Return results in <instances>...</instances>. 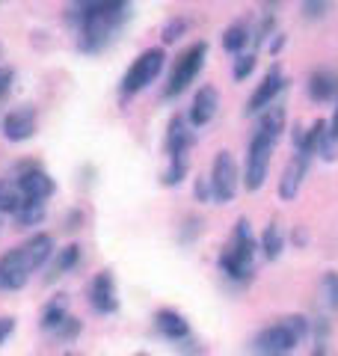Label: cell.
Returning <instances> with one entry per match:
<instances>
[{"instance_id":"1","label":"cell","mask_w":338,"mask_h":356,"mask_svg":"<svg viewBox=\"0 0 338 356\" xmlns=\"http://www.w3.org/2000/svg\"><path fill=\"white\" fill-rule=\"evenodd\" d=\"M285 107H267L261 116H258V125L250 137V146H246V158H243V187L250 193L261 191L264 181H267V172H270V158H273V149L285 131Z\"/></svg>"},{"instance_id":"2","label":"cell","mask_w":338,"mask_h":356,"mask_svg":"<svg viewBox=\"0 0 338 356\" xmlns=\"http://www.w3.org/2000/svg\"><path fill=\"white\" fill-rule=\"evenodd\" d=\"M54 252V238L45 235V232L27 238L21 247L3 252L0 255V291H21L33 273L48 267Z\"/></svg>"},{"instance_id":"3","label":"cell","mask_w":338,"mask_h":356,"mask_svg":"<svg viewBox=\"0 0 338 356\" xmlns=\"http://www.w3.org/2000/svg\"><path fill=\"white\" fill-rule=\"evenodd\" d=\"M131 15V0H107L104 6L92 13L77 27V51L81 54H101L116 39V33L125 27Z\"/></svg>"},{"instance_id":"4","label":"cell","mask_w":338,"mask_h":356,"mask_svg":"<svg viewBox=\"0 0 338 356\" xmlns=\"http://www.w3.org/2000/svg\"><path fill=\"white\" fill-rule=\"evenodd\" d=\"M255 255H258V238L250 226V220H238L232 232V241L225 243V250L220 252V273L234 285H246L255 276Z\"/></svg>"},{"instance_id":"5","label":"cell","mask_w":338,"mask_h":356,"mask_svg":"<svg viewBox=\"0 0 338 356\" xmlns=\"http://www.w3.org/2000/svg\"><path fill=\"white\" fill-rule=\"evenodd\" d=\"M309 339H312V321L306 315H285L276 324L258 330L250 350L255 356H288Z\"/></svg>"},{"instance_id":"6","label":"cell","mask_w":338,"mask_h":356,"mask_svg":"<svg viewBox=\"0 0 338 356\" xmlns=\"http://www.w3.org/2000/svg\"><path fill=\"white\" fill-rule=\"evenodd\" d=\"M196 143V134H193V125L182 116L175 113L169 119L166 125V137H163V149H166V166H163V175L161 181L166 187H178L187 178V170H190V149Z\"/></svg>"},{"instance_id":"7","label":"cell","mask_w":338,"mask_h":356,"mask_svg":"<svg viewBox=\"0 0 338 356\" xmlns=\"http://www.w3.org/2000/svg\"><path fill=\"white\" fill-rule=\"evenodd\" d=\"M163 65H166V51L163 48H145L140 57L128 65V72L122 74V83H119L122 102H128V98L145 92V89L161 77Z\"/></svg>"},{"instance_id":"8","label":"cell","mask_w":338,"mask_h":356,"mask_svg":"<svg viewBox=\"0 0 338 356\" xmlns=\"http://www.w3.org/2000/svg\"><path fill=\"white\" fill-rule=\"evenodd\" d=\"M208 60V42H193L190 48L182 51V57L175 60L172 72L166 77V86H163V98H178L184 95L190 86L196 83V77L202 72V65Z\"/></svg>"},{"instance_id":"9","label":"cell","mask_w":338,"mask_h":356,"mask_svg":"<svg viewBox=\"0 0 338 356\" xmlns=\"http://www.w3.org/2000/svg\"><path fill=\"white\" fill-rule=\"evenodd\" d=\"M211 191H214V202H232L234 196H238V187L243 181L241 175V166L234 161L232 152H217V158H214V166H211Z\"/></svg>"},{"instance_id":"10","label":"cell","mask_w":338,"mask_h":356,"mask_svg":"<svg viewBox=\"0 0 338 356\" xmlns=\"http://www.w3.org/2000/svg\"><path fill=\"white\" fill-rule=\"evenodd\" d=\"M15 181L21 187V193H24V202H48V199L56 193V184L51 172L39 166L36 161H24L18 163V170L13 172Z\"/></svg>"},{"instance_id":"11","label":"cell","mask_w":338,"mask_h":356,"mask_svg":"<svg viewBox=\"0 0 338 356\" xmlns=\"http://www.w3.org/2000/svg\"><path fill=\"white\" fill-rule=\"evenodd\" d=\"M285 89H288V77H285V72H282V65H270L267 74L255 83L250 102H246V113H250V116L252 113L261 116L267 107H273L279 102V95L285 92Z\"/></svg>"},{"instance_id":"12","label":"cell","mask_w":338,"mask_h":356,"mask_svg":"<svg viewBox=\"0 0 338 356\" xmlns=\"http://www.w3.org/2000/svg\"><path fill=\"white\" fill-rule=\"evenodd\" d=\"M89 306H92L98 315H113L119 309V288H116V276L110 270H98L86 288Z\"/></svg>"},{"instance_id":"13","label":"cell","mask_w":338,"mask_h":356,"mask_svg":"<svg viewBox=\"0 0 338 356\" xmlns=\"http://www.w3.org/2000/svg\"><path fill=\"white\" fill-rule=\"evenodd\" d=\"M312 152H303V149H294V158L288 161V166L282 170V178H279V196L291 202V199L300 196V187L306 181L309 175V166H312Z\"/></svg>"},{"instance_id":"14","label":"cell","mask_w":338,"mask_h":356,"mask_svg":"<svg viewBox=\"0 0 338 356\" xmlns=\"http://www.w3.org/2000/svg\"><path fill=\"white\" fill-rule=\"evenodd\" d=\"M36 125H39V116H36V107L33 104L13 107L3 116V137L9 143H27V140H33V134H36Z\"/></svg>"},{"instance_id":"15","label":"cell","mask_w":338,"mask_h":356,"mask_svg":"<svg viewBox=\"0 0 338 356\" xmlns=\"http://www.w3.org/2000/svg\"><path fill=\"white\" fill-rule=\"evenodd\" d=\"M217 110H220V92H217V86H199L196 89V95H193V102H190V110H187V122L193 128H205L214 122V116H217Z\"/></svg>"},{"instance_id":"16","label":"cell","mask_w":338,"mask_h":356,"mask_svg":"<svg viewBox=\"0 0 338 356\" xmlns=\"http://www.w3.org/2000/svg\"><path fill=\"white\" fill-rule=\"evenodd\" d=\"M154 330H157V336H163L166 341H172V344L184 341L187 336H193L187 318L182 315V312H175V309H157L154 312Z\"/></svg>"},{"instance_id":"17","label":"cell","mask_w":338,"mask_h":356,"mask_svg":"<svg viewBox=\"0 0 338 356\" xmlns=\"http://www.w3.org/2000/svg\"><path fill=\"white\" fill-rule=\"evenodd\" d=\"M306 92L314 104H332L338 102V74L330 69H314L306 81Z\"/></svg>"},{"instance_id":"18","label":"cell","mask_w":338,"mask_h":356,"mask_svg":"<svg viewBox=\"0 0 338 356\" xmlns=\"http://www.w3.org/2000/svg\"><path fill=\"white\" fill-rule=\"evenodd\" d=\"M77 264H81V247H77V243H69V247L54 252V259L48 261V276H45V280L56 282L60 276H69Z\"/></svg>"},{"instance_id":"19","label":"cell","mask_w":338,"mask_h":356,"mask_svg":"<svg viewBox=\"0 0 338 356\" xmlns=\"http://www.w3.org/2000/svg\"><path fill=\"white\" fill-rule=\"evenodd\" d=\"M24 193H21V187L15 181V175H3L0 178V214H18L21 208H24Z\"/></svg>"},{"instance_id":"20","label":"cell","mask_w":338,"mask_h":356,"mask_svg":"<svg viewBox=\"0 0 338 356\" xmlns=\"http://www.w3.org/2000/svg\"><path fill=\"white\" fill-rule=\"evenodd\" d=\"M107 0H65V9H63V21L69 27H81L83 21L92 15V13H98L101 6H104Z\"/></svg>"},{"instance_id":"21","label":"cell","mask_w":338,"mask_h":356,"mask_svg":"<svg viewBox=\"0 0 338 356\" xmlns=\"http://www.w3.org/2000/svg\"><path fill=\"white\" fill-rule=\"evenodd\" d=\"M252 42V27L246 24V21H234V24H229L223 30V48L229 54H243V48Z\"/></svg>"},{"instance_id":"22","label":"cell","mask_w":338,"mask_h":356,"mask_svg":"<svg viewBox=\"0 0 338 356\" xmlns=\"http://www.w3.org/2000/svg\"><path fill=\"white\" fill-rule=\"evenodd\" d=\"M65 318H69V297H65V294H56V297H51L48 303H45L39 324H42V330L54 332Z\"/></svg>"},{"instance_id":"23","label":"cell","mask_w":338,"mask_h":356,"mask_svg":"<svg viewBox=\"0 0 338 356\" xmlns=\"http://www.w3.org/2000/svg\"><path fill=\"white\" fill-rule=\"evenodd\" d=\"M258 250L264 252V259L276 261L282 252H285V232H282L279 222H270V226L261 232V238H258Z\"/></svg>"},{"instance_id":"24","label":"cell","mask_w":338,"mask_h":356,"mask_svg":"<svg viewBox=\"0 0 338 356\" xmlns=\"http://www.w3.org/2000/svg\"><path fill=\"white\" fill-rule=\"evenodd\" d=\"M48 202H27L24 208L15 214V222L21 229H33V226H39V222L45 220V214H48V208H45Z\"/></svg>"},{"instance_id":"25","label":"cell","mask_w":338,"mask_h":356,"mask_svg":"<svg viewBox=\"0 0 338 356\" xmlns=\"http://www.w3.org/2000/svg\"><path fill=\"white\" fill-rule=\"evenodd\" d=\"M321 303L330 312H338V270L323 273V280H321Z\"/></svg>"},{"instance_id":"26","label":"cell","mask_w":338,"mask_h":356,"mask_svg":"<svg viewBox=\"0 0 338 356\" xmlns=\"http://www.w3.org/2000/svg\"><path fill=\"white\" fill-rule=\"evenodd\" d=\"M187 30H190V21L182 18V15L172 18V21H166V27H163V33H161V36H163V44H175Z\"/></svg>"},{"instance_id":"27","label":"cell","mask_w":338,"mask_h":356,"mask_svg":"<svg viewBox=\"0 0 338 356\" xmlns=\"http://www.w3.org/2000/svg\"><path fill=\"white\" fill-rule=\"evenodd\" d=\"M81 330H83V327H81V321H77L74 315H69V318H65V321H63V324H60V327H56V330H54V336H56V341L69 344V341H74L77 336H81Z\"/></svg>"},{"instance_id":"28","label":"cell","mask_w":338,"mask_h":356,"mask_svg":"<svg viewBox=\"0 0 338 356\" xmlns=\"http://www.w3.org/2000/svg\"><path fill=\"white\" fill-rule=\"evenodd\" d=\"M252 72H255V54H250V51L238 54V57H234V69H232L234 81H246Z\"/></svg>"},{"instance_id":"29","label":"cell","mask_w":338,"mask_h":356,"mask_svg":"<svg viewBox=\"0 0 338 356\" xmlns=\"http://www.w3.org/2000/svg\"><path fill=\"white\" fill-rule=\"evenodd\" d=\"M332 0H303V13H306V18H323L326 13H330Z\"/></svg>"},{"instance_id":"30","label":"cell","mask_w":338,"mask_h":356,"mask_svg":"<svg viewBox=\"0 0 338 356\" xmlns=\"http://www.w3.org/2000/svg\"><path fill=\"white\" fill-rule=\"evenodd\" d=\"M199 232H202V220L199 217H187L182 232H178V238H182V243H193Z\"/></svg>"},{"instance_id":"31","label":"cell","mask_w":338,"mask_h":356,"mask_svg":"<svg viewBox=\"0 0 338 356\" xmlns=\"http://www.w3.org/2000/svg\"><path fill=\"white\" fill-rule=\"evenodd\" d=\"M175 350L182 353V356H199V353H202V344H199L193 336H187L184 341H178V344H175Z\"/></svg>"},{"instance_id":"32","label":"cell","mask_w":338,"mask_h":356,"mask_svg":"<svg viewBox=\"0 0 338 356\" xmlns=\"http://www.w3.org/2000/svg\"><path fill=\"white\" fill-rule=\"evenodd\" d=\"M15 83V72L13 69H0V102L9 95V89Z\"/></svg>"},{"instance_id":"33","label":"cell","mask_w":338,"mask_h":356,"mask_svg":"<svg viewBox=\"0 0 338 356\" xmlns=\"http://www.w3.org/2000/svg\"><path fill=\"white\" fill-rule=\"evenodd\" d=\"M196 199H199V202H211V199H214L211 181H205V175L196 178Z\"/></svg>"},{"instance_id":"34","label":"cell","mask_w":338,"mask_h":356,"mask_svg":"<svg viewBox=\"0 0 338 356\" xmlns=\"http://www.w3.org/2000/svg\"><path fill=\"white\" fill-rule=\"evenodd\" d=\"M15 332V318L0 315V344H6V339Z\"/></svg>"},{"instance_id":"35","label":"cell","mask_w":338,"mask_h":356,"mask_svg":"<svg viewBox=\"0 0 338 356\" xmlns=\"http://www.w3.org/2000/svg\"><path fill=\"white\" fill-rule=\"evenodd\" d=\"M267 48H270V54H279L282 48H285V36H282V33H276V36L270 39V44H267Z\"/></svg>"},{"instance_id":"36","label":"cell","mask_w":338,"mask_h":356,"mask_svg":"<svg viewBox=\"0 0 338 356\" xmlns=\"http://www.w3.org/2000/svg\"><path fill=\"white\" fill-rule=\"evenodd\" d=\"M330 134H332V140H338V102H335V113L330 119Z\"/></svg>"},{"instance_id":"37","label":"cell","mask_w":338,"mask_h":356,"mask_svg":"<svg viewBox=\"0 0 338 356\" xmlns=\"http://www.w3.org/2000/svg\"><path fill=\"white\" fill-rule=\"evenodd\" d=\"M294 243H300V247H303V243H309V235H306L303 229H297V232H294Z\"/></svg>"},{"instance_id":"38","label":"cell","mask_w":338,"mask_h":356,"mask_svg":"<svg viewBox=\"0 0 338 356\" xmlns=\"http://www.w3.org/2000/svg\"><path fill=\"white\" fill-rule=\"evenodd\" d=\"M312 356H332V353H326V348H318V350H314Z\"/></svg>"},{"instance_id":"39","label":"cell","mask_w":338,"mask_h":356,"mask_svg":"<svg viewBox=\"0 0 338 356\" xmlns=\"http://www.w3.org/2000/svg\"><path fill=\"white\" fill-rule=\"evenodd\" d=\"M63 356H83V353H77V350H65Z\"/></svg>"},{"instance_id":"40","label":"cell","mask_w":338,"mask_h":356,"mask_svg":"<svg viewBox=\"0 0 338 356\" xmlns=\"http://www.w3.org/2000/svg\"><path fill=\"white\" fill-rule=\"evenodd\" d=\"M137 356H149V353H137Z\"/></svg>"},{"instance_id":"41","label":"cell","mask_w":338,"mask_h":356,"mask_svg":"<svg viewBox=\"0 0 338 356\" xmlns=\"http://www.w3.org/2000/svg\"><path fill=\"white\" fill-rule=\"evenodd\" d=\"M270 3H279V0H270Z\"/></svg>"}]
</instances>
